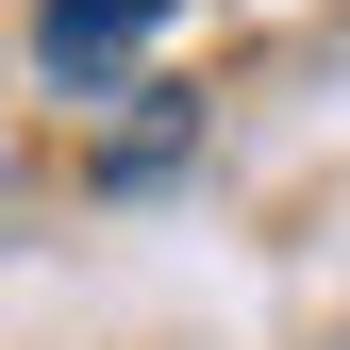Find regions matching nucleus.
Here are the masks:
<instances>
[{
  "instance_id": "f257e3e1",
  "label": "nucleus",
  "mask_w": 350,
  "mask_h": 350,
  "mask_svg": "<svg viewBox=\"0 0 350 350\" xmlns=\"http://www.w3.org/2000/svg\"><path fill=\"white\" fill-rule=\"evenodd\" d=\"M167 17H184V0H33V67L51 83H117Z\"/></svg>"
}]
</instances>
